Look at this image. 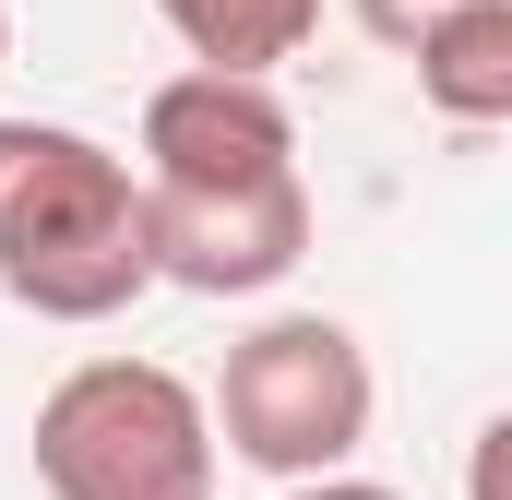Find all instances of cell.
I'll use <instances>...</instances> for the list:
<instances>
[{"label": "cell", "instance_id": "6da1fadb", "mask_svg": "<svg viewBox=\"0 0 512 500\" xmlns=\"http://www.w3.org/2000/svg\"><path fill=\"white\" fill-rule=\"evenodd\" d=\"M155 286L143 179L72 120H0V298L36 322H120Z\"/></svg>", "mask_w": 512, "mask_h": 500}, {"label": "cell", "instance_id": "7a4b0ae2", "mask_svg": "<svg viewBox=\"0 0 512 500\" xmlns=\"http://www.w3.org/2000/svg\"><path fill=\"white\" fill-rule=\"evenodd\" d=\"M370 405H382L370 346H358L334 310H274V322H251V334L227 346L215 393H203L215 453H239V465L274 477V489L346 477L358 441H370Z\"/></svg>", "mask_w": 512, "mask_h": 500}, {"label": "cell", "instance_id": "3957f363", "mask_svg": "<svg viewBox=\"0 0 512 500\" xmlns=\"http://www.w3.org/2000/svg\"><path fill=\"white\" fill-rule=\"evenodd\" d=\"M48 500H215V417L167 358H72L36 393Z\"/></svg>", "mask_w": 512, "mask_h": 500}, {"label": "cell", "instance_id": "277c9868", "mask_svg": "<svg viewBox=\"0 0 512 500\" xmlns=\"http://www.w3.org/2000/svg\"><path fill=\"white\" fill-rule=\"evenodd\" d=\"M143 191H274L298 179V120L274 84H227V72H167L143 96Z\"/></svg>", "mask_w": 512, "mask_h": 500}, {"label": "cell", "instance_id": "5b68a950", "mask_svg": "<svg viewBox=\"0 0 512 500\" xmlns=\"http://www.w3.org/2000/svg\"><path fill=\"white\" fill-rule=\"evenodd\" d=\"M143 262L191 298H262L310 262V179L274 191H143Z\"/></svg>", "mask_w": 512, "mask_h": 500}, {"label": "cell", "instance_id": "8992f818", "mask_svg": "<svg viewBox=\"0 0 512 500\" xmlns=\"http://www.w3.org/2000/svg\"><path fill=\"white\" fill-rule=\"evenodd\" d=\"M405 72H417V96L453 131H501L512 120V0H477V12L429 24V36L405 48Z\"/></svg>", "mask_w": 512, "mask_h": 500}, {"label": "cell", "instance_id": "52a82bcc", "mask_svg": "<svg viewBox=\"0 0 512 500\" xmlns=\"http://www.w3.org/2000/svg\"><path fill=\"white\" fill-rule=\"evenodd\" d=\"M155 24L191 48V72H227V84H274L310 36H322V0H155Z\"/></svg>", "mask_w": 512, "mask_h": 500}, {"label": "cell", "instance_id": "ba28073f", "mask_svg": "<svg viewBox=\"0 0 512 500\" xmlns=\"http://www.w3.org/2000/svg\"><path fill=\"white\" fill-rule=\"evenodd\" d=\"M346 12H358V36H370V48H393V60H405L429 24H453V12H477V0H346Z\"/></svg>", "mask_w": 512, "mask_h": 500}, {"label": "cell", "instance_id": "9c48e42d", "mask_svg": "<svg viewBox=\"0 0 512 500\" xmlns=\"http://www.w3.org/2000/svg\"><path fill=\"white\" fill-rule=\"evenodd\" d=\"M286 500H393V489H370V477H310V489H286Z\"/></svg>", "mask_w": 512, "mask_h": 500}, {"label": "cell", "instance_id": "30bf717a", "mask_svg": "<svg viewBox=\"0 0 512 500\" xmlns=\"http://www.w3.org/2000/svg\"><path fill=\"white\" fill-rule=\"evenodd\" d=\"M0 60H12V0H0Z\"/></svg>", "mask_w": 512, "mask_h": 500}]
</instances>
